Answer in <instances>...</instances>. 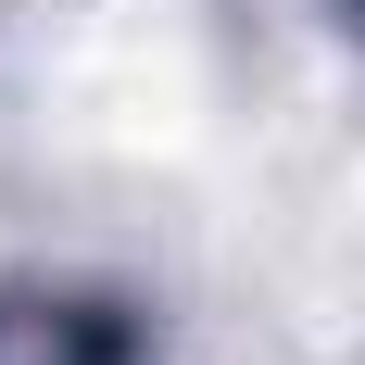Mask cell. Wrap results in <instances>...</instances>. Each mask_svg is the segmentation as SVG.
Returning <instances> with one entry per match:
<instances>
[{"mask_svg":"<svg viewBox=\"0 0 365 365\" xmlns=\"http://www.w3.org/2000/svg\"><path fill=\"white\" fill-rule=\"evenodd\" d=\"M0 365H126L101 302H0Z\"/></svg>","mask_w":365,"mask_h":365,"instance_id":"6da1fadb","label":"cell"}]
</instances>
